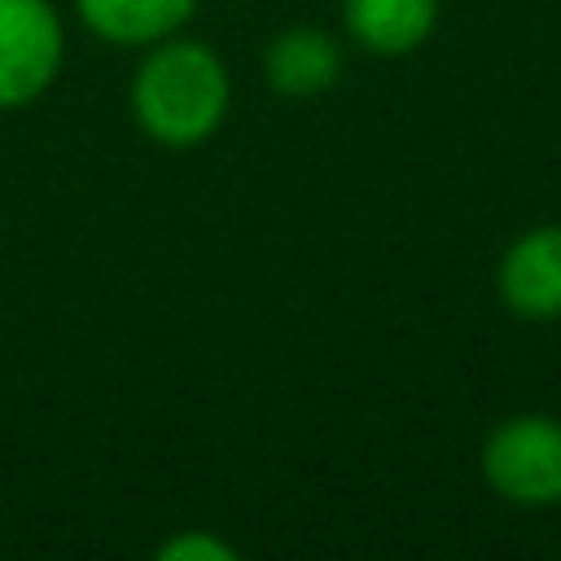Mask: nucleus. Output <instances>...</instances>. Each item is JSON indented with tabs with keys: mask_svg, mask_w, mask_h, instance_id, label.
Here are the masks:
<instances>
[{
	"mask_svg": "<svg viewBox=\"0 0 561 561\" xmlns=\"http://www.w3.org/2000/svg\"><path fill=\"white\" fill-rule=\"evenodd\" d=\"M267 83L280 96H316L342 70V48L324 26H289L263 53Z\"/></svg>",
	"mask_w": 561,
	"mask_h": 561,
	"instance_id": "nucleus-5",
	"label": "nucleus"
},
{
	"mask_svg": "<svg viewBox=\"0 0 561 561\" xmlns=\"http://www.w3.org/2000/svg\"><path fill=\"white\" fill-rule=\"evenodd\" d=\"M495 289L522 320H557L561 316V224L522 232L495 267Z\"/></svg>",
	"mask_w": 561,
	"mask_h": 561,
	"instance_id": "nucleus-4",
	"label": "nucleus"
},
{
	"mask_svg": "<svg viewBox=\"0 0 561 561\" xmlns=\"http://www.w3.org/2000/svg\"><path fill=\"white\" fill-rule=\"evenodd\" d=\"M75 9L92 35L123 48L158 44L193 18V0H75Z\"/></svg>",
	"mask_w": 561,
	"mask_h": 561,
	"instance_id": "nucleus-7",
	"label": "nucleus"
},
{
	"mask_svg": "<svg viewBox=\"0 0 561 561\" xmlns=\"http://www.w3.org/2000/svg\"><path fill=\"white\" fill-rule=\"evenodd\" d=\"M66 35L48 0H0V110L31 105L61 70Z\"/></svg>",
	"mask_w": 561,
	"mask_h": 561,
	"instance_id": "nucleus-3",
	"label": "nucleus"
},
{
	"mask_svg": "<svg viewBox=\"0 0 561 561\" xmlns=\"http://www.w3.org/2000/svg\"><path fill=\"white\" fill-rule=\"evenodd\" d=\"M162 561H237V548L210 530H180L158 548Z\"/></svg>",
	"mask_w": 561,
	"mask_h": 561,
	"instance_id": "nucleus-8",
	"label": "nucleus"
},
{
	"mask_svg": "<svg viewBox=\"0 0 561 561\" xmlns=\"http://www.w3.org/2000/svg\"><path fill=\"white\" fill-rule=\"evenodd\" d=\"M482 473L513 504H561V421L543 412L500 421L482 447Z\"/></svg>",
	"mask_w": 561,
	"mask_h": 561,
	"instance_id": "nucleus-2",
	"label": "nucleus"
},
{
	"mask_svg": "<svg viewBox=\"0 0 561 561\" xmlns=\"http://www.w3.org/2000/svg\"><path fill=\"white\" fill-rule=\"evenodd\" d=\"M131 110L149 140L167 149L202 145L228 114V70L197 39H158L131 83Z\"/></svg>",
	"mask_w": 561,
	"mask_h": 561,
	"instance_id": "nucleus-1",
	"label": "nucleus"
},
{
	"mask_svg": "<svg viewBox=\"0 0 561 561\" xmlns=\"http://www.w3.org/2000/svg\"><path fill=\"white\" fill-rule=\"evenodd\" d=\"M342 18L355 44L381 57H399L430 39L438 22V0H346Z\"/></svg>",
	"mask_w": 561,
	"mask_h": 561,
	"instance_id": "nucleus-6",
	"label": "nucleus"
}]
</instances>
